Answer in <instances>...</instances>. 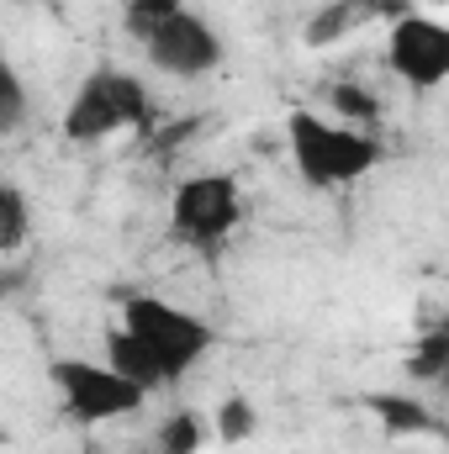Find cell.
<instances>
[{
  "mask_svg": "<svg viewBox=\"0 0 449 454\" xmlns=\"http://www.w3.org/2000/svg\"><path fill=\"white\" fill-rule=\"evenodd\" d=\"M286 148H291L296 175L312 191H343L381 164V143L365 127H349V121H334V116L318 112L286 116Z\"/></svg>",
  "mask_w": 449,
  "mask_h": 454,
  "instance_id": "cell-1",
  "label": "cell"
},
{
  "mask_svg": "<svg viewBox=\"0 0 449 454\" xmlns=\"http://www.w3.org/2000/svg\"><path fill=\"white\" fill-rule=\"evenodd\" d=\"M148 112H154V101H148V85L138 74H127V69H91L75 85L69 106H64V137L91 148V143H106V137L127 132V127H143Z\"/></svg>",
  "mask_w": 449,
  "mask_h": 454,
  "instance_id": "cell-2",
  "label": "cell"
},
{
  "mask_svg": "<svg viewBox=\"0 0 449 454\" xmlns=\"http://www.w3.org/2000/svg\"><path fill=\"white\" fill-rule=\"evenodd\" d=\"M48 386H53L59 407H64L75 423H85V428L132 418V412H143V402H148V391H143L138 380H127L116 364H106V359H80V354L53 359V364H48Z\"/></svg>",
  "mask_w": 449,
  "mask_h": 454,
  "instance_id": "cell-3",
  "label": "cell"
},
{
  "mask_svg": "<svg viewBox=\"0 0 449 454\" xmlns=\"http://www.w3.org/2000/svg\"><path fill=\"white\" fill-rule=\"evenodd\" d=\"M122 323L159 354L169 386L185 380V375L212 354V343H217V328H212L207 317H196V312H185V307H175V301H164V296H143V291L122 301Z\"/></svg>",
  "mask_w": 449,
  "mask_h": 454,
  "instance_id": "cell-4",
  "label": "cell"
},
{
  "mask_svg": "<svg viewBox=\"0 0 449 454\" xmlns=\"http://www.w3.org/2000/svg\"><path fill=\"white\" fill-rule=\"evenodd\" d=\"M243 217V191L223 169H201L185 175L169 196V238L191 254H212L232 238V227Z\"/></svg>",
  "mask_w": 449,
  "mask_h": 454,
  "instance_id": "cell-5",
  "label": "cell"
},
{
  "mask_svg": "<svg viewBox=\"0 0 449 454\" xmlns=\"http://www.w3.org/2000/svg\"><path fill=\"white\" fill-rule=\"evenodd\" d=\"M386 69L407 85V90H439L449 85V21L439 16H402L386 32Z\"/></svg>",
  "mask_w": 449,
  "mask_h": 454,
  "instance_id": "cell-6",
  "label": "cell"
},
{
  "mask_svg": "<svg viewBox=\"0 0 449 454\" xmlns=\"http://www.w3.org/2000/svg\"><path fill=\"white\" fill-rule=\"evenodd\" d=\"M143 53H148V64L159 69V74H169V80H201V74H212L217 64H223V32L201 16V11H175L148 43H143Z\"/></svg>",
  "mask_w": 449,
  "mask_h": 454,
  "instance_id": "cell-7",
  "label": "cell"
},
{
  "mask_svg": "<svg viewBox=\"0 0 449 454\" xmlns=\"http://www.w3.org/2000/svg\"><path fill=\"white\" fill-rule=\"evenodd\" d=\"M106 364H116V370H122L127 380H138L143 391H159V386H169V375H164L159 354L138 339L127 323H116L112 333H106Z\"/></svg>",
  "mask_w": 449,
  "mask_h": 454,
  "instance_id": "cell-8",
  "label": "cell"
},
{
  "mask_svg": "<svg viewBox=\"0 0 449 454\" xmlns=\"http://www.w3.org/2000/svg\"><path fill=\"white\" fill-rule=\"evenodd\" d=\"M365 407L375 412V423H381L391 439L439 434V418L429 412V402H423V396H397V391H381V396H365Z\"/></svg>",
  "mask_w": 449,
  "mask_h": 454,
  "instance_id": "cell-9",
  "label": "cell"
},
{
  "mask_svg": "<svg viewBox=\"0 0 449 454\" xmlns=\"http://www.w3.org/2000/svg\"><path fill=\"white\" fill-rule=\"evenodd\" d=\"M365 21H370V16H365L359 0H328V5H318V11L307 16L302 37H307L312 48H334V43H343L349 32H359Z\"/></svg>",
  "mask_w": 449,
  "mask_h": 454,
  "instance_id": "cell-10",
  "label": "cell"
},
{
  "mask_svg": "<svg viewBox=\"0 0 449 454\" xmlns=\"http://www.w3.org/2000/svg\"><path fill=\"white\" fill-rule=\"evenodd\" d=\"M27 238H32V212H27V196H21V185H0V254L11 259V254H21L27 248Z\"/></svg>",
  "mask_w": 449,
  "mask_h": 454,
  "instance_id": "cell-11",
  "label": "cell"
},
{
  "mask_svg": "<svg viewBox=\"0 0 449 454\" xmlns=\"http://www.w3.org/2000/svg\"><path fill=\"white\" fill-rule=\"evenodd\" d=\"M201 444H207V418L201 412L180 407L159 423V454H196Z\"/></svg>",
  "mask_w": 449,
  "mask_h": 454,
  "instance_id": "cell-12",
  "label": "cell"
},
{
  "mask_svg": "<svg viewBox=\"0 0 449 454\" xmlns=\"http://www.w3.org/2000/svg\"><path fill=\"white\" fill-rule=\"evenodd\" d=\"M254 428H259L254 402H243V396H223V402H217V412H212L217 444H243V439H254Z\"/></svg>",
  "mask_w": 449,
  "mask_h": 454,
  "instance_id": "cell-13",
  "label": "cell"
},
{
  "mask_svg": "<svg viewBox=\"0 0 449 454\" xmlns=\"http://www.w3.org/2000/svg\"><path fill=\"white\" fill-rule=\"evenodd\" d=\"M175 11H185V0H127V5H122V27H127V37L148 43Z\"/></svg>",
  "mask_w": 449,
  "mask_h": 454,
  "instance_id": "cell-14",
  "label": "cell"
},
{
  "mask_svg": "<svg viewBox=\"0 0 449 454\" xmlns=\"http://www.w3.org/2000/svg\"><path fill=\"white\" fill-rule=\"evenodd\" d=\"M407 375H413V380H445L449 375V333L445 328H434V333H423V339L413 343Z\"/></svg>",
  "mask_w": 449,
  "mask_h": 454,
  "instance_id": "cell-15",
  "label": "cell"
},
{
  "mask_svg": "<svg viewBox=\"0 0 449 454\" xmlns=\"http://www.w3.org/2000/svg\"><path fill=\"white\" fill-rule=\"evenodd\" d=\"M328 101H334L338 121H349V127H365V132H370V121L381 116V101H375L365 85H349V80L328 85Z\"/></svg>",
  "mask_w": 449,
  "mask_h": 454,
  "instance_id": "cell-16",
  "label": "cell"
},
{
  "mask_svg": "<svg viewBox=\"0 0 449 454\" xmlns=\"http://www.w3.org/2000/svg\"><path fill=\"white\" fill-rule=\"evenodd\" d=\"M21 121H27V85H21V74L5 64V69H0V137H11Z\"/></svg>",
  "mask_w": 449,
  "mask_h": 454,
  "instance_id": "cell-17",
  "label": "cell"
},
{
  "mask_svg": "<svg viewBox=\"0 0 449 454\" xmlns=\"http://www.w3.org/2000/svg\"><path fill=\"white\" fill-rule=\"evenodd\" d=\"M359 5H365L370 21H375V16H381V21H402V16L418 11V0H359Z\"/></svg>",
  "mask_w": 449,
  "mask_h": 454,
  "instance_id": "cell-18",
  "label": "cell"
},
{
  "mask_svg": "<svg viewBox=\"0 0 449 454\" xmlns=\"http://www.w3.org/2000/svg\"><path fill=\"white\" fill-rule=\"evenodd\" d=\"M439 328L449 333V280H445V307H439Z\"/></svg>",
  "mask_w": 449,
  "mask_h": 454,
  "instance_id": "cell-19",
  "label": "cell"
},
{
  "mask_svg": "<svg viewBox=\"0 0 449 454\" xmlns=\"http://www.w3.org/2000/svg\"><path fill=\"white\" fill-rule=\"evenodd\" d=\"M418 5H449V0H418Z\"/></svg>",
  "mask_w": 449,
  "mask_h": 454,
  "instance_id": "cell-20",
  "label": "cell"
}]
</instances>
